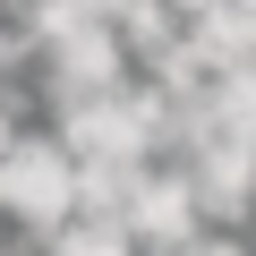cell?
<instances>
[{
  "label": "cell",
  "instance_id": "cell-3",
  "mask_svg": "<svg viewBox=\"0 0 256 256\" xmlns=\"http://www.w3.org/2000/svg\"><path fill=\"white\" fill-rule=\"evenodd\" d=\"M196 222H205V205H196L188 171H146L137 205H128V230H137V239H154L162 256H180V248H196Z\"/></svg>",
  "mask_w": 256,
  "mask_h": 256
},
{
  "label": "cell",
  "instance_id": "cell-4",
  "mask_svg": "<svg viewBox=\"0 0 256 256\" xmlns=\"http://www.w3.org/2000/svg\"><path fill=\"white\" fill-rule=\"evenodd\" d=\"M86 9H94V18H102V26H120V18H128V9H146V0H86Z\"/></svg>",
  "mask_w": 256,
  "mask_h": 256
},
{
  "label": "cell",
  "instance_id": "cell-1",
  "mask_svg": "<svg viewBox=\"0 0 256 256\" xmlns=\"http://www.w3.org/2000/svg\"><path fill=\"white\" fill-rule=\"evenodd\" d=\"M0 214H18L43 248H52L68 222H86V171L68 162L60 137H18L9 171H0Z\"/></svg>",
  "mask_w": 256,
  "mask_h": 256
},
{
  "label": "cell",
  "instance_id": "cell-5",
  "mask_svg": "<svg viewBox=\"0 0 256 256\" xmlns=\"http://www.w3.org/2000/svg\"><path fill=\"white\" fill-rule=\"evenodd\" d=\"M180 256H239V248H222V239H196V248H180Z\"/></svg>",
  "mask_w": 256,
  "mask_h": 256
},
{
  "label": "cell",
  "instance_id": "cell-6",
  "mask_svg": "<svg viewBox=\"0 0 256 256\" xmlns=\"http://www.w3.org/2000/svg\"><path fill=\"white\" fill-rule=\"evenodd\" d=\"M162 9H188V18H205V9H214V0H162Z\"/></svg>",
  "mask_w": 256,
  "mask_h": 256
},
{
  "label": "cell",
  "instance_id": "cell-2",
  "mask_svg": "<svg viewBox=\"0 0 256 256\" xmlns=\"http://www.w3.org/2000/svg\"><path fill=\"white\" fill-rule=\"evenodd\" d=\"M43 77H52V102H60V111L128 94V86H120V77H128V43H120V26H86L77 43L43 52Z\"/></svg>",
  "mask_w": 256,
  "mask_h": 256
}]
</instances>
